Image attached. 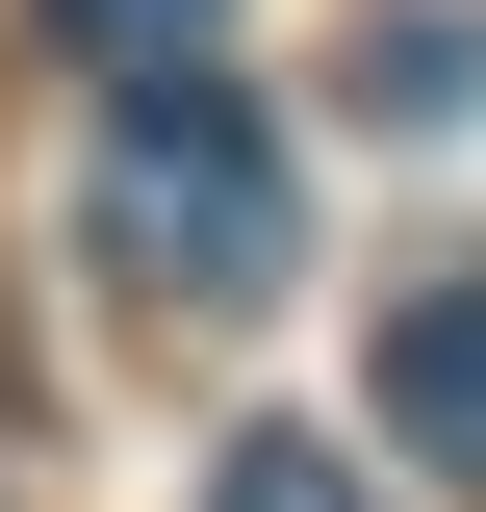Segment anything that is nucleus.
I'll return each instance as SVG.
<instances>
[{"instance_id": "obj_1", "label": "nucleus", "mask_w": 486, "mask_h": 512, "mask_svg": "<svg viewBox=\"0 0 486 512\" xmlns=\"http://www.w3.org/2000/svg\"><path fill=\"white\" fill-rule=\"evenodd\" d=\"M77 231H103L128 308H256V282H282V231H307V180H282V128H256L231 77H128Z\"/></svg>"}, {"instance_id": "obj_3", "label": "nucleus", "mask_w": 486, "mask_h": 512, "mask_svg": "<svg viewBox=\"0 0 486 512\" xmlns=\"http://www.w3.org/2000/svg\"><path fill=\"white\" fill-rule=\"evenodd\" d=\"M205 26H231V0H52L77 77H205Z\"/></svg>"}, {"instance_id": "obj_2", "label": "nucleus", "mask_w": 486, "mask_h": 512, "mask_svg": "<svg viewBox=\"0 0 486 512\" xmlns=\"http://www.w3.org/2000/svg\"><path fill=\"white\" fill-rule=\"evenodd\" d=\"M384 436H410L435 487H486V282H410V308H384Z\"/></svg>"}, {"instance_id": "obj_4", "label": "nucleus", "mask_w": 486, "mask_h": 512, "mask_svg": "<svg viewBox=\"0 0 486 512\" xmlns=\"http://www.w3.org/2000/svg\"><path fill=\"white\" fill-rule=\"evenodd\" d=\"M359 103H384V128H461V103H486V26H435V0H410V26L359 52Z\"/></svg>"}, {"instance_id": "obj_5", "label": "nucleus", "mask_w": 486, "mask_h": 512, "mask_svg": "<svg viewBox=\"0 0 486 512\" xmlns=\"http://www.w3.org/2000/svg\"><path fill=\"white\" fill-rule=\"evenodd\" d=\"M205 512H359V461H333V436H231V461H205Z\"/></svg>"}]
</instances>
